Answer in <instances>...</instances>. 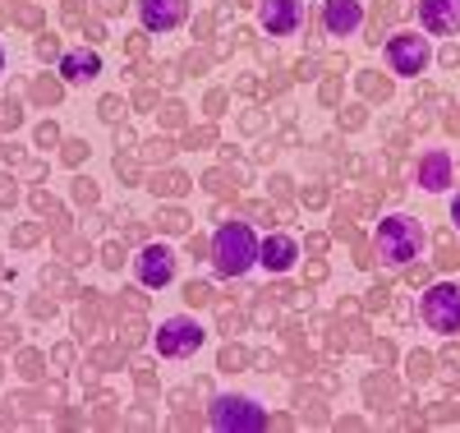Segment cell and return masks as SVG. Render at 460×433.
Wrapping results in <instances>:
<instances>
[{
	"label": "cell",
	"mask_w": 460,
	"mask_h": 433,
	"mask_svg": "<svg viewBox=\"0 0 460 433\" xmlns=\"http://www.w3.org/2000/svg\"><path fill=\"white\" fill-rule=\"evenodd\" d=\"M212 263L221 277H244V272L258 263V235L244 221H230L212 235Z\"/></svg>",
	"instance_id": "1"
},
{
	"label": "cell",
	"mask_w": 460,
	"mask_h": 433,
	"mask_svg": "<svg viewBox=\"0 0 460 433\" xmlns=\"http://www.w3.org/2000/svg\"><path fill=\"white\" fill-rule=\"evenodd\" d=\"M419 249H424V230H419V221L387 217L377 226V254L387 263H410V258H419Z\"/></svg>",
	"instance_id": "2"
},
{
	"label": "cell",
	"mask_w": 460,
	"mask_h": 433,
	"mask_svg": "<svg viewBox=\"0 0 460 433\" xmlns=\"http://www.w3.org/2000/svg\"><path fill=\"white\" fill-rule=\"evenodd\" d=\"M262 424H267V415L249 397H217L212 401V428H221V433H258Z\"/></svg>",
	"instance_id": "3"
},
{
	"label": "cell",
	"mask_w": 460,
	"mask_h": 433,
	"mask_svg": "<svg viewBox=\"0 0 460 433\" xmlns=\"http://www.w3.org/2000/svg\"><path fill=\"white\" fill-rule=\"evenodd\" d=\"M424 323H429L433 332H460V286L438 282V286L424 295Z\"/></svg>",
	"instance_id": "4"
},
{
	"label": "cell",
	"mask_w": 460,
	"mask_h": 433,
	"mask_svg": "<svg viewBox=\"0 0 460 433\" xmlns=\"http://www.w3.org/2000/svg\"><path fill=\"white\" fill-rule=\"evenodd\" d=\"M203 346V328L194 319H166L157 328V350L166 360H180V356H194V350Z\"/></svg>",
	"instance_id": "5"
},
{
	"label": "cell",
	"mask_w": 460,
	"mask_h": 433,
	"mask_svg": "<svg viewBox=\"0 0 460 433\" xmlns=\"http://www.w3.org/2000/svg\"><path fill=\"white\" fill-rule=\"evenodd\" d=\"M387 65L396 74H419L429 65V37H414V32H401L387 42Z\"/></svg>",
	"instance_id": "6"
},
{
	"label": "cell",
	"mask_w": 460,
	"mask_h": 433,
	"mask_svg": "<svg viewBox=\"0 0 460 433\" xmlns=\"http://www.w3.org/2000/svg\"><path fill=\"white\" fill-rule=\"evenodd\" d=\"M134 272H138V282L143 286H166L175 277V258L166 245H147L138 258H134Z\"/></svg>",
	"instance_id": "7"
},
{
	"label": "cell",
	"mask_w": 460,
	"mask_h": 433,
	"mask_svg": "<svg viewBox=\"0 0 460 433\" xmlns=\"http://www.w3.org/2000/svg\"><path fill=\"white\" fill-rule=\"evenodd\" d=\"M304 23V5L299 0H262V28L272 37H290Z\"/></svg>",
	"instance_id": "8"
},
{
	"label": "cell",
	"mask_w": 460,
	"mask_h": 433,
	"mask_svg": "<svg viewBox=\"0 0 460 433\" xmlns=\"http://www.w3.org/2000/svg\"><path fill=\"white\" fill-rule=\"evenodd\" d=\"M138 14H143V28L171 32L189 14V0H138Z\"/></svg>",
	"instance_id": "9"
},
{
	"label": "cell",
	"mask_w": 460,
	"mask_h": 433,
	"mask_svg": "<svg viewBox=\"0 0 460 433\" xmlns=\"http://www.w3.org/2000/svg\"><path fill=\"white\" fill-rule=\"evenodd\" d=\"M419 19H424L429 32L451 37L460 32V0H419Z\"/></svg>",
	"instance_id": "10"
},
{
	"label": "cell",
	"mask_w": 460,
	"mask_h": 433,
	"mask_svg": "<svg viewBox=\"0 0 460 433\" xmlns=\"http://www.w3.org/2000/svg\"><path fill=\"white\" fill-rule=\"evenodd\" d=\"M359 23H364L359 0H327V5H323V28H327L332 37H350Z\"/></svg>",
	"instance_id": "11"
},
{
	"label": "cell",
	"mask_w": 460,
	"mask_h": 433,
	"mask_svg": "<svg viewBox=\"0 0 460 433\" xmlns=\"http://www.w3.org/2000/svg\"><path fill=\"white\" fill-rule=\"evenodd\" d=\"M295 258H299V245L290 235H267V240H258V263L267 272H290Z\"/></svg>",
	"instance_id": "12"
},
{
	"label": "cell",
	"mask_w": 460,
	"mask_h": 433,
	"mask_svg": "<svg viewBox=\"0 0 460 433\" xmlns=\"http://www.w3.org/2000/svg\"><path fill=\"white\" fill-rule=\"evenodd\" d=\"M419 185L424 189H447L451 185V157L447 152H429L424 162H419Z\"/></svg>",
	"instance_id": "13"
},
{
	"label": "cell",
	"mask_w": 460,
	"mask_h": 433,
	"mask_svg": "<svg viewBox=\"0 0 460 433\" xmlns=\"http://www.w3.org/2000/svg\"><path fill=\"white\" fill-rule=\"evenodd\" d=\"M97 69H102L97 51H69V56L60 60V74H65V78H74V84H79V78H93Z\"/></svg>",
	"instance_id": "14"
},
{
	"label": "cell",
	"mask_w": 460,
	"mask_h": 433,
	"mask_svg": "<svg viewBox=\"0 0 460 433\" xmlns=\"http://www.w3.org/2000/svg\"><path fill=\"white\" fill-rule=\"evenodd\" d=\"M451 221L460 226V194H456V199H451Z\"/></svg>",
	"instance_id": "15"
},
{
	"label": "cell",
	"mask_w": 460,
	"mask_h": 433,
	"mask_svg": "<svg viewBox=\"0 0 460 433\" xmlns=\"http://www.w3.org/2000/svg\"><path fill=\"white\" fill-rule=\"evenodd\" d=\"M0 65H5V51H0Z\"/></svg>",
	"instance_id": "16"
}]
</instances>
